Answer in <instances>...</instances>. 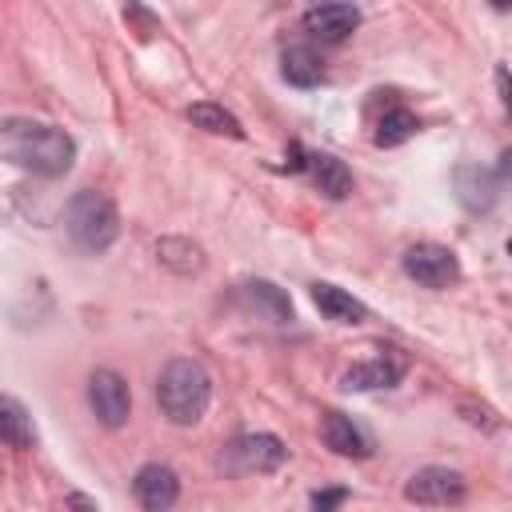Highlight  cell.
<instances>
[{"mask_svg": "<svg viewBox=\"0 0 512 512\" xmlns=\"http://www.w3.org/2000/svg\"><path fill=\"white\" fill-rule=\"evenodd\" d=\"M0 152L4 160L36 176H64L76 164V140L64 128L40 120H8L0 136Z\"/></svg>", "mask_w": 512, "mask_h": 512, "instance_id": "cell-1", "label": "cell"}, {"mask_svg": "<svg viewBox=\"0 0 512 512\" xmlns=\"http://www.w3.org/2000/svg\"><path fill=\"white\" fill-rule=\"evenodd\" d=\"M208 400H212V376L204 372L200 360L180 356V360L164 364V372L156 380V404L172 424H180V428L196 424L208 412Z\"/></svg>", "mask_w": 512, "mask_h": 512, "instance_id": "cell-2", "label": "cell"}, {"mask_svg": "<svg viewBox=\"0 0 512 512\" xmlns=\"http://www.w3.org/2000/svg\"><path fill=\"white\" fill-rule=\"evenodd\" d=\"M64 224H68V236L88 248V252H104L112 248V240L120 236V216H116V204L112 196L96 192V188H84L68 200L64 208Z\"/></svg>", "mask_w": 512, "mask_h": 512, "instance_id": "cell-3", "label": "cell"}, {"mask_svg": "<svg viewBox=\"0 0 512 512\" xmlns=\"http://www.w3.org/2000/svg\"><path fill=\"white\" fill-rule=\"evenodd\" d=\"M400 264H404V272H408L416 284H424V288H432V292L452 288V284L460 280V260H456V252L444 248V244H432V240L412 244V248L400 256Z\"/></svg>", "mask_w": 512, "mask_h": 512, "instance_id": "cell-4", "label": "cell"}, {"mask_svg": "<svg viewBox=\"0 0 512 512\" xmlns=\"http://www.w3.org/2000/svg\"><path fill=\"white\" fill-rule=\"evenodd\" d=\"M88 404H92V412L104 428H124L128 416H132V388L120 372L96 368L88 376Z\"/></svg>", "mask_w": 512, "mask_h": 512, "instance_id": "cell-5", "label": "cell"}, {"mask_svg": "<svg viewBox=\"0 0 512 512\" xmlns=\"http://www.w3.org/2000/svg\"><path fill=\"white\" fill-rule=\"evenodd\" d=\"M404 496L412 504H432V508H448V504H460L464 500V476L456 468H420L408 476L404 484Z\"/></svg>", "mask_w": 512, "mask_h": 512, "instance_id": "cell-6", "label": "cell"}, {"mask_svg": "<svg viewBox=\"0 0 512 512\" xmlns=\"http://www.w3.org/2000/svg\"><path fill=\"white\" fill-rule=\"evenodd\" d=\"M284 460H288V448L272 432H248L228 448L232 472H276Z\"/></svg>", "mask_w": 512, "mask_h": 512, "instance_id": "cell-7", "label": "cell"}, {"mask_svg": "<svg viewBox=\"0 0 512 512\" xmlns=\"http://www.w3.org/2000/svg\"><path fill=\"white\" fill-rule=\"evenodd\" d=\"M360 24V8L352 0H316L308 12H304V28L308 36L324 40V44H340L356 32Z\"/></svg>", "mask_w": 512, "mask_h": 512, "instance_id": "cell-8", "label": "cell"}, {"mask_svg": "<svg viewBox=\"0 0 512 512\" xmlns=\"http://www.w3.org/2000/svg\"><path fill=\"white\" fill-rule=\"evenodd\" d=\"M404 372H408V360H404L400 352H380V356H372V360H364V364H352V368L340 376V384H344L348 392H376V388L400 384Z\"/></svg>", "mask_w": 512, "mask_h": 512, "instance_id": "cell-9", "label": "cell"}, {"mask_svg": "<svg viewBox=\"0 0 512 512\" xmlns=\"http://www.w3.org/2000/svg\"><path fill=\"white\" fill-rule=\"evenodd\" d=\"M132 492H136V504L148 508V512H164L176 504L180 496V480L168 464H144L132 480Z\"/></svg>", "mask_w": 512, "mask_h": 512, "instance_id": "cell-10", "label": "cell"}, {"mask_svg": "<svg viewBox=\"0 0 512 512\" xmlns=\"http://www.w3.org/2000/svg\"><path fill=\"white\" fill-rule=\"evenodd\" d=\"M452 184H456V196L468 212H488L496 204V176L480 164H460L452 172Z\"/></svg>", "mask_w": 512, "mask_h": 512, "instance_id": "cell-11", "label": "cell"}, {"mask_svg": "<svg viewBox=\"0 0 512 512\" xmlns=\"http://www.w3.org/2000/svg\"><path fill=\"white\" fill-rule=\"evenodd\" d=\"M312 304L320 308L324 320H336V324H364L368 320V304L356 300L352 292L336 288V284H312Z\"/></svg>", "mask_w": 512, "mask_h": 512, "instance_id": "cell-12", "label": "cell"}, {"mask_svg": "<svg viewBox=\"0 0 512 512\" xmlns=\"http://www.w3.org/2000/svg\"><path fill=\"white\" fill-rule=\"evenodd\" d=\"M320 436L324 444L336 452V456H352V460H364L372 448H368V436L344 416V412H328L324 424H320Z\"/></svg>", "mask_w": 512, "mask_h": 512, "instance_id": "cell-13", "label": "cell"}, {"mask_svg": "<svg viewBox=\"0 0 512 512\" xmlns=\"http://www.w3.org/2000/svg\"><path fill=\"white\" fill-rule=\"evenodd\" d=\"M280 76H284L292 88H316V84H324V60H320L312 48L296 44V48H288V52L280 56Z\"/></svg>", "mask_w": 512, "mask_h": 512, "instance_id": "cell-14", "label": "cell"}, {"mask_svg": "<svg viewBox=\"0 0 512 512\" xmlns=\"http://www.w3.org/2000/svg\"><path fill=\"white\" fill-rule=\"evenodd\" d=\"M308 172H312L316 188L332 200H344L352 192V172L344 168V160H336L328 152H308Z\"/></svg>", "mask_w": 512, "mask_h": 512, "instance_id": "cell-15", "label": "cell"}, {"mask_svg": "<svg viewBox=\"0 0 512 512\" xmlns=\"http://www.w3.org/2000/svg\"><path fill=\"white\" fill-rule=\"evenodd\" d=\"M156 256H160V264L172 268L176 276H192V272L204 268V252H200V244H192L188 236H164V240H156Z\"/></svg>", "mask_w": 512, "mask_h": 512, "instance_id": "cell-16", "label": "cell"}, {"mask_svg": "<svg viewBox=\"0 0 512 512\" xmlns=\"http://www.w3.org/2000/svg\"><path fill=\"white\" fill-rule=\"evenodd\" d=\"M188 120H192L196 128L212 132V136H232V140H240V136H244L240 120H236V116H232L224 104H212V100H200V104H192V108H188Z\"/></svg>", "mask_w": 512, "mask_h": 512, "instance_id": "cell-17", "label": "cell"}, {"mask_svg": "<svg viewBox=\"0 0 512 512\" xmlns=\"http://www.w3.org/2000/svg\"><path fill=\"white\" fill-rule=\"evenodd\" d=\"M0 432H4L8 448H16V452L32 448V440H36L32 420H28V412L20 408V400H16V396H4V400H0Z\"/></svg>", "mask_w": 512, "mask_h": 512, "instance_id": "cell-18", "label": "cell"}, {"mask_svg": "<svg viewBox=\"0 0 512 512\" xmlns=\"http://www.w3.org/2000/svg\"><path fill=\"white\" fill-rule=\"evenodd\" d=\"M420 132V120H416V112H408V108H388L380 120H376V144L380 148H396V144H404V140H412Z\"/></svg>", "mask_w": 512, "mask_h": 512, "instance_id": "cell-19", "label": "cell"}, {"mask_svg": "<svg viewBox=\"0 0 512 512\" xmlns=\"http://www.w3.org/2000/svg\"><path fill=\"white\" fill-rule=\"evenodd\" d=\"M248 300H252L256 308H264L276 324L292 320V300H288L272 280H252V284H248Z\"/></svg>", "mask_w": 512, "mask_h": 512, "instance_id": "cell-20", "label": "cell"}, {"mask_svg": "<svg viewBox=\"0 0 512 512\" xmlns=\"http://www.w3.org/2000/svg\"><path fill=\"white\" fill-rule=\"evenodd\" d=\"M496 92H500V104H504V112L512 120V72L508 68H496Z\"/></svg>", "mask_w": 512, "mask_h": 512, "instance_id": "cell-21", "label": "cell"}, {"mask_svg": "<svg viewBox=\"0 0 512 512\" xmlns=\"http://www.w3.org/2000/svg\"><path fill=\"white\" fill-rule=\"evenodd\" d=\"M348 500V492L344 488H328V492H312V508H336V504H344Z\"/></svg>", "mask_w": 512, "mask_h": 512, "instance_id": "cell-22", "label": "cell"}, {"mask_svg": "<svg viewBox=\"0 0 512 512\" xmlns=\"http://www.w3.org/2000/svg\"><path fill=\"white\" fill-rule=\"evenodd\" d=\"M460 412H464V420H468V424H484V428H496V420H488L492 412H476V408H468V404H464Z\"/></svg>", "mask_w": 512, "mask_h": 512, "instance_id": "cell-23", "label": "cell"}, {"mask_svg": "<svg viewBox=\"0 0 512 512\" xmlns=\"http://www.w3.org/2000/svg\"><path fill=\"white\" fill-rule=\"evenodd\" d=\"M496 176L512 188V148H504V152H500V168H496Z\"/></svg>", "mask_w": 512, "mask_h": 512, "instance_id": "cell-24", "label": "cell"}, {"mask_svg": "<svg viewBox=\"0 0 512 512\" xmlns=\"http://www.w3.org/2000/svg\"><path fill=\"white\" fill-rule=\"evenodd\" d=\"M492 4H496V8H512V0H492Z\"/></svg>", "mask_w": 512, "mask_h": 512, "instance_id": "cell-25", "label": "cell"}, {"mask_svg": "<svg viewBox=\"0 0 512 512\" xmlns=\"http://www.w3.org/2000/svg\"><path fill=\"white\" fill-rule=\"evenodd\" d=\"M508 256H512V240H508Z\"/></svg>", "mask_w": 512, "mask_h": 512, "instance_id": "cell-26", "label": "cell"}]
</instances>
